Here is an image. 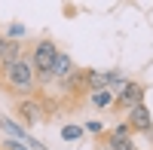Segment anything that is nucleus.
Here are the masks:
<instances>
[{
    "instance_id": "1",
    "label": "nucleus",
    "mask_w": 153,
    "mask_h": 150,
    "mask_svg": "<svg viewBox=\"0 0 153 150\" xmlns=\"http://www.w3.org/2000/svg\"><path fill=\"white\" fill-rule=\"evenodd\" d=\"M0 86L9 92V95H34V86H37V74L31 68V61L28 58H19V61H12V65L6 68H0Z\"/></svg>"
},
{
    "instance_id": "2",
    "label": "nucleus",
    "mask_w": 153,
    "mask_h": 150,
    "mask_svg": "<svg viewBox=\"0 0 153 150\" xmlns=\"http://www.w3.org/2000/svg\"><path fill=\"white\" fill-rule=\"evenodd\" d=\"M58 55V46L52 40H37L31 49V68L37 74V80H52V61Z\"/></svg>"
},
{
    "instance_id": "3",
    "label": "nucleus",
    "mask_w": 153,
    "mask_h": 150,
    "mask_svg": "<svg viewBox=\"0 0 153 150\" xmlns=\"http://www.w3.org/2000/svg\"><path fill=\"white\" fill-rule=\"evenodd\" d=\"M16 117L25 123V126H37V123H43L46 110H43V104H40V98H34V95H22L19 101H16Z\"/></svg>"
},
{
    "instance_id": "4",
    "label": "nucleus",
    "mask_w": 153,
    "mask_h": 150,
    "mask_svg": "<svg viewBox=\"0 0 153 150\" xmlns=\"http://www.w3.org/2000/svg\"><path fill=\"white\" fill-rule=\"evenodd\" d=\"M61 89L71 95H89V68H74L61 80Z\"/></svg>"
},
{
    "instance_id": "5",
    "label": "nucleus",
    "mask_w": 153,
    "mask_h": 150,
    "mask_svg": "<svg viewBox=\"0 0 153 150\" xmlns=\"http://www.w3.org/2000/svg\"><path fill=\"white\" fill-rule=\"evenodd\" d=\"M129 129L132 132H150L153 129V120H150V110H147V104L141 101V104H135V107H129Z\"/></svg>"
},
{
    "instance_id": "6",
    "label": "nucleus",
    "mask_w": 153,
    "mask_h": 150,
    "mask_svg": "<svg viewBox=\"0 0 153 150\" xmlns=\"http://www.w3.org/2000/svg\"><path fill=\"white\" fill-rule=\"evenodd\" d=\"M144 101V86L141 83H135V80H129L126 83V89H123V95L117 98V101H113V107H135V104H141Z\"/></svg>"
},
{
    "instance_id": "7",
    "label": "nucleus",
    "mask_w": 153,
    "mask_h": 150,
    "mask_svg": "<svg viewBox=\"0 0 153 150\" xmlns=\"http://www.w3.org/2000/svg\"><path fill=\"white\" fill-rule=\"evenodd\" d=\"M71 71H74V61H71V55L58 49V55H55V61H52V80H58V83H61V80H65Z\"/></svg>"
},
{
    "instance_id": "8",
    "label": "nucleus",
    "mask_w": 153,
    "mask_h": 150,
    "mask_svg": "<svg viewBox=\"0 0 153 150\" xmlns=\"http://www.w3.org/2000/svg\"><path fill=\"white\" fill-rule=\"evenodd\" d=\"M22 49H25V46H22L19 40H6V43H3V52H0V68L19 61V58H22Z\"/></svg>"
},
{
    "instance_id": "9",
    "label": "nucleus",
    "mask_w": 153,
    "mask_h": 150,
    "mask_svg": "<svg viewBox=\"0 0 153 150\" xmlns=\"http://www.w3.org/2000/svg\"><path fill=\"white\" fill-rule=\"evenodd\" d=\"M89 101H92V107H98V110H107V107H113V92L110 89H95V92H89Z\"/></svg>"
},
{
    "instance_id": "10",
    "label": "nucleus",
    "mask_w": 153,
    "mask_h": 150,
    "mask_svg": "<svg viewBox=\"0 0 153 150\" xmlns=\"http://www.w3.org/2000/svg\"><path fill=\"white\" fill-rule=\"evenodd\" d=\"M101 144H107L110 150H135V141L132 138H110V135H104Z\"/></svg>"
},
{
    "instance_id": "11",
    "label": "nucleus",
    "mask_w": 153,
    "mask_h": 150,
    "mask_svg": "<svg viewBox=\"0 0 153 150\" xmlns=\"http://www.w3.org/2000/svg\"><path fill=\"white\" fill-rule=\"evenodd\" d=\"M107 89V71H89V92Z\"/></svg>"
},
{
    "instance_id": "12",
    "label": "nucleus",
    "mask_w": 153,
    "mask_h": 150,
    "mask_svg": "<svg viewBox=\"0 0 153 150\" xmlns=\"http://www.w3.org/2000/svg\"><path fill=\"white\" fill-rule=\"evenodd\" d=\"M107 135H110V138H132V129H129V123H117Z\"/></svg>"
},
{
    "instance_id": "13",
    "label": "nucleus",
    "mask_w": 153,
    "mask_h": 150,
    "mask_svg": "<svg viewBox=\"0 0 153 150\" xmlns=\"http://www.w3.org/2000/svg\"><path fill=\"white\" fill-rule=\"evenodd\" d=\"M80 135H83L80 126H61V138H65V141H76Z\"/></svg>"
},
{
    "instance_id": "14",
    "label": "nucleus",
    "mask_w": 153,
    "mask_h": 150,
    "mask_svg": "<svg viewBox=\"0 0 153 150\" xmlns=\"http://www.w3.org/2000/svg\"><path fill=\"white\" fill-rule=\"evenodd\" d=\"M0 147H3V150H31V147H25L19 138H6V141L0 144Z\"/></svg>"
},
{
    "instance_id": "15",
    "label": "nucleus",
    "mask_w": 153,
    "mask_h": 150,
    "mask_svg": "<svg viewBox=\"0 0 153 150\" xmlns=\"http://www.w3.org/2000/svg\"><path fill=\"white\" fill-rule=\"evenodd\" d=\"M19 37H25V25H9V37H6V40H19Z\"/></svg>"
},
{
    "instance_id": "16",
    "label": "nucleus",
    "mask_w": 153,
    "mask_h": 150,
    "mask_svg": "<svg viewBox=\"0 0 153 150\" xmlns=\"http://www.w3.org/2000/svg\"><path fill=\"white\" fill-rule=\"evenodd\" d=\"M86 129L92 132V135H101V123H98V120H92V123H86Z\"/></svg>"
},
{
    "instance_id": "17",
    "label": "nucleus",
    "mask_w": 153,
    "mask_h": 150,
    "mask_svg": "<svg viewBox=\"0 0 153 150\" xmlns=\"http://www.w3.org/2000/svg\"><path fill=\"white\" fill-rule=\"evenodd\" d=\"M3 43H6V37H3V34H0V52H3Z\"/></svg>"
},
{
    "instance_id": "18",
    "label": "nucleus",
    "mask_w": 153,
    "mask_h": 150,
    "mask_svg": "<svg viewBox=\"0 0 153 150\" xmlns=\"http://www.w3.org/2000/svg\"><path fill=\"white\" fill-rule=\"evenodd\" d=\"M98 150H110V147H107V144H101V147H98Z\"/></svg>"
},
{
    "instance_id": "19",
    "label": "nucleus",
    "mask_w": 153,
    "mask_h": 150,
    "mask_svg": "<svg viewBox=\"0 0 153 150\" xmlns=\"http://www.w3.org/2000/svg\"><path fill=\"white\" fill-rule=\"evenodd\" d=\"M0 150H3V147H0Z\"/></svg>"
}]
</instances>
